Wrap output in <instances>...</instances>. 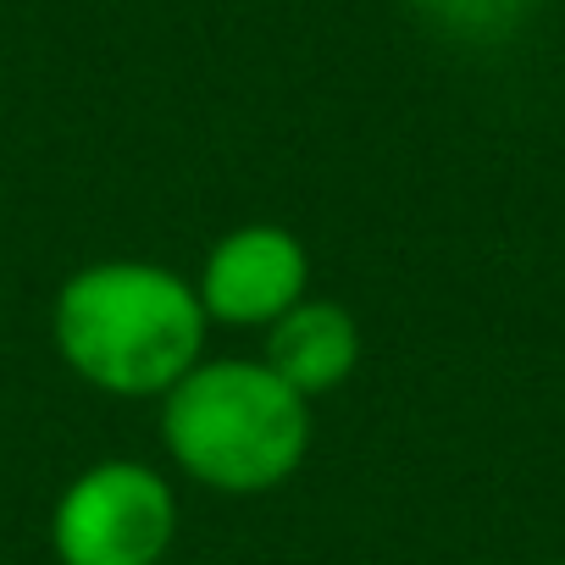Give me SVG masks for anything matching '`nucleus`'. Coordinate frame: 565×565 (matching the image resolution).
Masks as SVG:
<instances>
[{
	"instance_id": "7",
	"label": "nucleus",
	"mask_w": 565,
	"mask_h": 565,
	"mask_svg": "<svg viewBox=\"0 0 565 565\" xmlns=\"http://www.w3.org/2000/svg\"><path fill=\"white\" fill-rule=\"evenodd\" d=\"M559 565H565V559H559Z\"/></svg>"
},
{
	"instance_id": "4",
	"label": "nucleus",
	"mask_w": 565,
	"mask_h": 565,
	"mask_svg": "<svg viewBox=\"0 0 565 565\" xmlns=\"http://www.w3.org/2000/svg\"><path fill=\"white\" fill-rule=\"evenodd\" d=\"M306 277H311V266H306L300 238L255 222V227L227 233L211 249L205 277H200V306H205V317H216L227 328H260L306 300Z\"/></svg>"
},
{
	"instance_id": "1",
	"label": "nucleus",
	"mask_w": 565,
	"mask_h": 565,
	"mask_svg": "<svg viewBox=\"0 0 565 565\" xmlns=\"http://www.w3.org/2000/svg\"><path fill=\"white\" fill-rule=\"evenodd\" d=\"M205 306L167 266L100 260L67 277L56 344L78 377L106 394H167L194 372Z\"/></svg>"
},
{
	"instance_id": "3",
	"label": "nucleus",
	"mask_w": 565,
	"mask_h": 565,
	"mask_svg": "<svg viewBox=\"0 0 565 565\" xmlns=\"http://www.w3.org/2000/svg\"><path fill=\"white\" fill-rule=\"evenodd\" d=\"M178 532L172 488L134 460H106L84 471L56 504L62 565H156Z\"/></svg>"
},
{
	"instance_id": "6",
	"label": "nucleus",
	"mask_w": 565,
	"mask_h": 565,
	"mask_svg": "<svg viewBox=\"0 0 565 565\" xmlns=\"http://www.w3.org/2000/svg\"><path fill=\"white\" fill-rule=\"evenodd\" d=\"M416 18L433 23L438 34L449 40H471V45H488V40H504L521 29L532 0H411Z\"/></svg>"
},
{
	"instance_id": "5",
	"label": "nucleus",
	"mask_w": 565,
	"mask_h": 565,
	"mask_svg": "<svg viewBox=\"0 0 565 565\" xmlns=\"http://www.w3.org/2000/svg\"><path fill=\"white\" fill-rule=\"evenodd\" d=\"M355 361H361V328L333 300H300L295 311L271 322L266 366L306 399L339 388L355 372Z\"/></svg>"
},
{
	"instance_id": "2",
	"label": "nucleus",
	"mask_w": 565,
	"mask_h": 565,
	"mask_svg": "<svg viewBox=\"0 0 565 565\" xmlns=\"http://www.w3.org/2000/svg\"><path fill=\"white\" fill-rule=\"evenodd\" d=\"M161 433L172 460L205 488L260 493L306 460L311 411L266 361H216L167 388Z\"/></svg>"
}]
</instances>
